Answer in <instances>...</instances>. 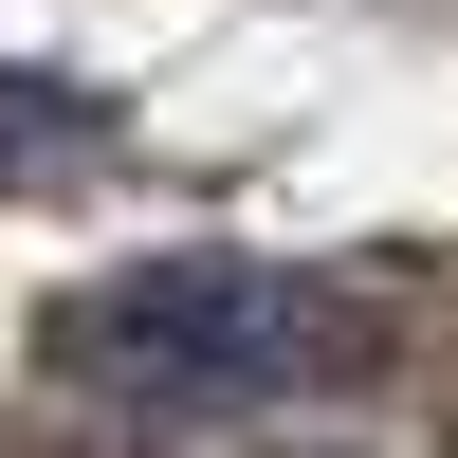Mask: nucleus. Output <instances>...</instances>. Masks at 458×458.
I'll use <instances>...</instances> for the list:
<instances>
[{
	"label": "nucleus",
	"mask_w": 458,
	"mask_h": 458,
	"mask_svg": "<svg viewBox=\"0 0 458 458\" xmlns=\"http://www.w3.org/2000/svg\"><path fill=\"white\" fill-rule=\"evenodd\" d=\"M92 147H110V92H92V73H0V202L55 183V165H92Z\"/></svg>",
	"instance_id": "f03ea898"
},
{
	"label": "nucleus",
	"mask_w": 458,
	"mask_h": 458,
	"mask_svg": "<svg viewBox=\"0 0 458 458\" xmlns=\"http://www.w3.org/2000/svg\"><path fill=\"white\" fill-rule=\"evenodd\" d=\"M386 349L349 276H293V257L183 239V257H110L37 312V367L110 422H276V403H330Z\"/></svg>",
	"instance_id": "f257e3e1"
}]
</instances>
